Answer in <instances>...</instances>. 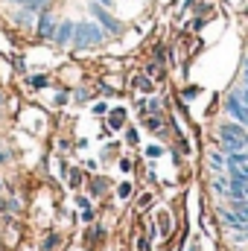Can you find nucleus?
I'll return each instance as SVG.
<instances>
[{"mask_svg": "<svg viewBox=\"0 0 248 251\" xmlns=\"http://www.w3.org/2000/svg\"><path fill=\"white\" fill-rule=\"evenodd\" d=\"M108 35H105V29L97 24V21H76V26H73V47L76 50H88V47H94V44H102Z\"/></svg>", "mask_w": 248, "mask_h": 251, "instance_id": "f257e3e1", "label": "nucleus"}, {"mask_svg": "<svg viewBox=\"0 0 248 251\" xmlns=\"http://www.w3.org/2000/svg\"><path fill=\"white\" fill-rule=\"evenodd\" d=\"M91 15H94V21L105 29V35H120L123 32V21L108 9V6H102V3H97V0H91Z\"/></svg>", "mask_w": 248, "mask_h": 251, "instance_id": "f03ea898", "label": "nucleus"}, {"mask_svg": "<svg viewBox=\"0 0 248 251\" xmlns=\"http://www.w3.org/2000/svg\"><path fill=\"white\" fill-rule=\"evenodd\" d=\"M225 111H228L231 120H237V123H243L248 128V105L240 102L237 94H228V97H225Z\"/></svg>", "mask_w": 248, "mask_h": 251, "instance_id": "7ed1b4c3", "label": "nucleus"}, {"mask_svg": "<svg viewBox=\"0 0 248 251\" xmlns=\"http://www.w3.org/2000/svg\"><path fill=\"white\" fill-rule=\"evenodd\" d=\"M56 15L50 12V9H44V12H38V38H53V32H56Z\"/></svg>", "mask_w": 248, "mask_h": 251, "instance_id": "20e7f679", "label": "nucleus"}, {"mask_svg": "<svg viewBox=\"0 0 248 251\" xmlns=\"http://www.w3.org/2000/svg\"><path fill=\"white\" fill-rule=\"evenodd\" d=\"M73 26H76V21H70V18H64V21H59V24H56L53 41H56L59 47H64V44H70V41H73Z\"/></svg>", "mask_w": 248, "mask_h": 251, "instance_id": "39448f33", "label": "nucleus"}, {"mask_svg": "<svg viewBox=\"0 0 248 251\" xmlns=\"http://www.w3.org/2000/svg\"><path fill=\"white\" fill-rule=\"evenodd\" d=\"M158 234H161V237H170V234H173V216H170L167 210L158 213Z\"/></svg>", "mask_w": 248, "mask_h": 251, "instance_id": "423d86ee", "label": "nucleus"}, {"mask_svg": "<svg viewBox=\"0 0 248 251\" xmlns=\"http://www.w3.org/2000/svg\"><path fill=\"white\" fill-rule=\"evenodd\" d=\"M47 6H50V0H24V12H29V15L32 12H44Z\"/></svg>", "mask_w": 248, "mask_h": 251, "instance_id": "0eeeda50", "label": "nucleus"}, {"mask_svg": "<svg viewBox=\"0 0 248 251\" xmlns=\"http://www.w3.org/2000/svg\"><path fill=\"white\" fill-rule=\"evenodd\" d=\"M123 123H125V111L123 108H114V111L108 114V126H111V128H123Z\"/></svg>", "mask_w": 248, "mask_h": 251, "instance_id": "6e6552de", "label": "nucleus"}, {"mask_svg": "<svg viewBox=\"0 0 248 251\" xmlns=\"http://www.w3.org/2000/svg\"><path fill=\"white\" fill-rule=\"evenodd\" d=\"M134 88L143 91V94H149V91H152V79H149V76H134Z\"/></svg>", "mask_w": 248, "mask_h": 251, "instance_id": "1a4fd4ad", "label": "nucleus"}, {"mask_svg": "<svg viewBox=\"0 0 248 251\" xmlns=\"http://www.w3.org/2000/svg\"><path fill=\"white\" fill-rule=\"evenodd\" d=\"M210 164H213L216 170H222V167H225V158H222L219 152H210Z\"/></svg>", "mask_w": 248, "mask_h": 251, "instance_id": "9d476101", "label": "nucleus"}, {"mask_svg": "<svg viewBox=\"0 0 248 251\" xmlns=\"http://www.w3.org/2000/svg\"><path fill=\"white\" fill-rule=\"evenodd\" d=\"M117 196H120V199H128V196H131V184H128V181H123V184L117 187Z\"/></svg>", "mask_w": 248, "mask_h": 251, "instance_id": "9b49d317", "label": "nucleus"}, {"mask_svg": "<svg viewBox=\"0 0 248 251\" xmlns=\"http://www.w3.org/2000/svg\"><path fill=\"white\" fill-rule=\"evenodd\" d=\"M234 94L240 97V102H243V105H248V88H246V85H240V88H237Z\"/></svg>", "mask_w": 248, "mask_h": 251, "instance_id": "f8f14e48", "label": "nucleus"}, {"mask_svg": "<svg viewBox=\"0 0 248 251\" xmlns=\"http://www.w3.org/2000/svg\"><path fill=\"white\" fill-rule=\"evenodd\" d=\"M29 85H32V88H44V85H47V76H32Z\"/></svg>", "mask_w": 248, "mask_h": 251, "instance_id": "ddd939ff", "label": "nucleus"}, {"mask_svg": "<svg viewBox=\"0 0 248 251\" xmlns=\"http://www.w3.org/2000/svg\"><path fill=\"white\" fill-rule=\"evenodd\" d=\"M161 152H164L161 146H149V149H146V155H149V158H161Z\"/></svg>", "mask_w": 248, "mask_h": 251, "instance_id": "4468645a", "label": "nucleus"}, {"mask_svg": "<svg viewBox=\"0 0 248 251\" xmlns=\"http://www.w3.org/2000/svg\"><path fill=\"white\" fill-rule=\"evenodd\" d=\"M125 140H128V143H137V128H128V131H125Z\"/></svg>", "mask_w": 248, "mask_h": 251, "instance_id": "2eb2a0df", "label": "nucleus"}, {"mask_svg": "<svg viewBox=\"0 0 248 251\" xmlns=\"http://www.w3.org/2000/svg\"><path fill=\"white\" fill-rule=\"evenodd\" d=\"M105 111H108V105H105V102H97V105H94V114H105Z\"/></svg>", "mask_w": 248, "mask_h": 251, "instance_id": "dca6fc26", "label": "nucleus"}, {"mask_svg": "<svg viewBox=\"0 0 248 251\" xmlns=\"http://www.w3.org/2000/svg\"><path fill=\"white\" fill-rule=\"evenodd\" d=\"M146 126H149L152 131H158V128H161V120H155V117H152V120H146Z\"/></svg>", "mask_w": 248, "mask_h": 251, "instance_id": "f3484780", "label": "nucleus"}, {"mask_svg": "<svg viewBox=\"0 0 248 251\" xmlns=\"http://www.w3.org/2000/svg\"><path fill=\"white\" fill-rule=\"evenodd\" d=\"M120 170H123V173H128V170H131V161H125V158H123V161H120Z\"/></svg>", "mask_w": 248, "mask_h": 251, "instance_id": "a211bd4d", "label": "nucleus"}, {"mask_svg": "<svg viewBox=\"0 0 248 251\" xmlns=\"http://www.w3.org/2000/svg\"><path fill=\"white\" fill-rule=\"evenodd\" d=\"M137 251H149V243H146V240H140V243H137Z\"/></svg>", "mask_w": 248, "mask_h": 251, "instance_id": "6ab92c4d", "label": "nucleus"}, {"mask_svg": "<svg viewBox=\"0 0 248 251\" xmlns=\"http://www.w3.org/2000/svg\"><path fill=\"white\" fill-rule=\"evenodd\" d=\"M97 3H102V6H108V9L114 6V0H97Z\"/></svg>", "mask_w": 248, "mask_h": 251, "instance_id": "aec40b11", "label": "nucleus"}, {"mask_svg": "<svg viewBox=\"0 0 248 251\" xmlns=\"http://www.w3.org/2000/svg\"><path fill=\"white\" fill-rule=\"evenodd\" d=\"M243 85H246V88H248V67H246V70H243Z\"/></svg>", "mask_w": 248, "mask_h": 251, "instance_id": "412c9836", "label": "nucleus"}, {"mask_svg": "<svg viewBox=\"0 0 248 251\" xmlns=\"http://www.w3.org/2000/svg\"><path fill=\"white\" fill-rule=\"evenodd\" d=\"M3 161H6V152H3V149H0V164H3Z\"/></svg>", "mask_w": 248, "mask_h": 251, "instance_id": "4be33fe9", "label": "nucleus"}, {"mask_svg": "<svg viewBox=\"0 0 248 251\" xmlns=\"http://www.w3.org/2000/svg\"><path fill=\"white\" fill-rule=\"evenodd\" d=\"M6 3H24V0H6Z\"/></svg>", "mask_w": 248, "mask_h": 251, "instance_id": "5701e85b", "label": "nucleus"}, {"mask_svg": "<svg viewBox=\"0 0 248 251\" xmlns=\"http://www.w3.org/2000/svg\"><path fill=\"white\" fill-rule=\"evenodd\" d=\"M0 105H3V94H0Z\"/></svg>", "mask_w": 248, "mask_h": 251, "instance_id": "b1692460", "label": "nucleus"}]
</instances>
